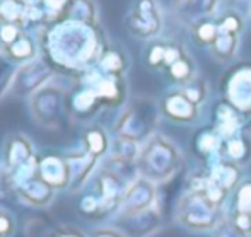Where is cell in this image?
<instances>
[{
    "label": "cell",
    "instance_id": "obj_1",
    "mask_svg": "<svg viewBox=\"0 0 251 237\" xmlns=\"http://www.w3.org/2000/svg\"><path fill=\"white\" fill-rule=\"evenodd\" d=\"M12 36H14V31L10 29V27H7V29L4 31V38H5V39H9V38H12Z\"/></svg>",
    "mask_w": 251,
    "mask_h": 237
}]
</instances>
